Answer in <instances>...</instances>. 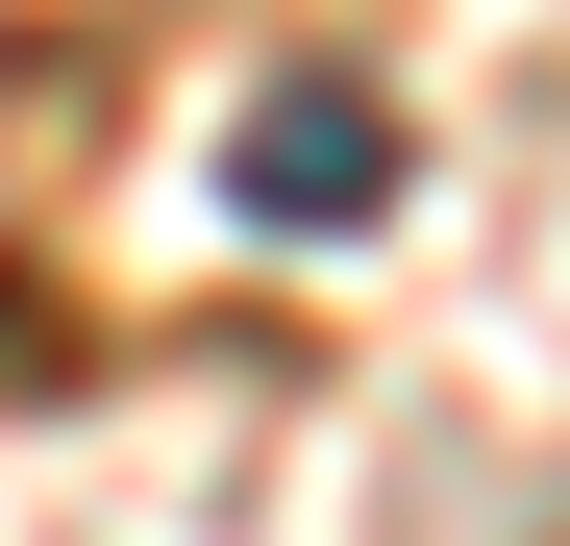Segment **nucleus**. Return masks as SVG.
<instances>
[{"label": "nucleus", "mask_w": 570, "mask_h": 546, "mask_svg": "<svg viewBox=\"0 0 570 546\" xmlns=\"http://www.w3.org/2000/svg\"><path fill=\"white\" fill-rule=\"evenodd\" d=\"M224 199L323 248V224H372V199H397V125H372L347 75H298V100H248V149H224Z\"/></svg>", "instance_id": "1"}]
</instances>
